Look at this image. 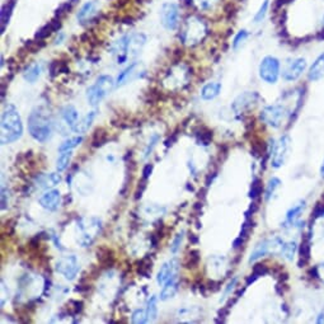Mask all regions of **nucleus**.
<instances>
[{
  "mask_svg": "<svg viewBox=\"0 0 324 324\" xmlns=\"http://www.w3.org/2000/svg\"><path fill=\"white\" fill-rule=\"evenodd\" d=\"M28 131L38 143H46L53 136V118L43 107L34 108L28 117Z\"/></svg>",
  "mask_w": 324,
  "mask_h": 324,
  "instance_id": "f257e3e1",
  "label": "nucleus"
},
{
  "mask_svg": "<svg viewBox=\"0 0 324 324\" xmlns=\"http://www.w3.org/2000/svg\"><path fill=\"white\" fill-rule=\"evenodd\" d=\"M23 135V123L14 106L8 105L2 113V144H12Z\"/></svg>",
  "mask_w": 324,
  "mask_h": 324,
  "instance_id": "f03ea898",
  "label": "nucleus"
},
{
  "mask_svg": "<svg viewBox=\"0 0 324 324\" xmlns=\"http://www.w3.org/2000/svg\"><path fill=\"white\" fill-rule=\"evenodd\" d=\"M116 86V81L108 75H101L93 85L86 89V100L90 106H97Z\"/></svg>",
  "mask_w": 324,
  "mask_h": 324,
  "instance_id": "7ed1b4c3",
  "label": "nucleus"
},
{
  "mask_svg": "<svg viewBox=\"0 0 324 324\" xmlns=\"http://www.w3.org/2000/svg\"><path fill=\"white\" fill-rule=\"evenodd\" d=\"M207 28L204 21H201L197 17H190L187 19L186 24L183 27V31L180 33V38L186 44H196L204 39L206 36Z\"/></svg>",
  "mask_w": 324,
  "mask_h": 324,
  "instance_id": "20e7f679",
  "label": "nucleus"
},
{
  "mask_svg": "<svg viewBox=\"0 0 324 324\" xmlns=\"http://www.w3.org/2000/svg\"><path fill=\"white\" fill-rule=\"evenodd\" d=\"M289 116L288 110L283 105H272L267 106L261 113V118L264 123L273 128H279L285 122L286 117Z\"/></svg>",
  "mask_w": 324,
  "mask_h": 324,
  "instance_id": "39448f33",
  "label": "nucleus"
},
{
  "mask_svg": "<svg viewBox=\"0 0 324 324\" xmlns=\"http://www.w3.org/2000/svg\"><path fill=\"white\" fill-rule=\"evenodd\" d=\"M262 80L268 84H274L280 76V61L274 56H266L261 60L258 68Z\"/></svg>",
  "mask_w": 324,
  "mask_h": 324,
  "instance_id": "423d86ee",
  "label": "nucleus"
},
{
  "mask_svg": "<svg viewBox=\"0 0 324 324\" xmlns=\"http://www.w3.org/2000/svg\"><path fill=\"white\" fill-rule=\"evenodd\" d=\"M291 147V138L289 135H284L274 144H272V167L280 168L285 164L286 159L289 157Z\"/></svg>",
  "mask_w": 324,
  "mask_h": 324,
  "instance_id": "0eeeda50",
  "label": "nucleus"
},
{
  "mask_svg": "<svg viewBox=\"0 0 324 324\" xmlns=\"http://www.w3.org/2000/svg\"><path fill=\"white\" fill-rule=\"evenodd\" d=\"M284 244L285 243H284L280 238H271L261 242V243L257 244L256 248H254L253 252L251 253L249 262L257 261V259H259L261 257L266 256V254L268 253H281L284 248Z\"/></svg>",
  "mask_w": 324,
  "mask_h": 324,
  "instance_id": "6e6552de",
  "label": "nucleus"
},
{
  "mask_svg": "<svg viewBox=\"0 0 324 324\" xmlns=\"http://www.w3.org/2000/svg\"><path fill=\"white\" fill-rule=\"evenodd\" d=\"M55 268L59 273L65 277L66 280L71 281L74 280L76 277V274H78L79 269H80V264H79L75 256H66L61 257V258L56 262Z\"/></svg>",
  "mask_w": 324,
  "mask_h": 324,
  "instance_id": "1a4fd4ad",
  "label": "nucleus"
},
{
  "mask_svg": "<svg viewBox=\"0 0 324 324\" xmlns=\"http://www.w3.org/2000/svg\"><path fill=\"white\" fill-rule=\"evenodd\" d=\"M160 19L165 29L173 31L179 24V8L174 3L163 4L160 9Z\"/></svg>",
  "mask_w": 324,
  "mask_h": 324,
  "instance_id": "9d476101",
  "label": "nucleus"
},
{
  "mask_svg": "<svg viewBox=\"0 0 324 324\" xmlns=\"http://www.w3.org/2000/svg\"><path fill=\"white\" fill-rule=\"evenodd\" d=\"M258 101V93H256V91H246V93H243V95L238 96V97L236 98L232 108H233V111L237 115H242V113L247 112V111H249L251 108H253Z\"/></svg>",
  "mask_w": 324,
  "mask_h": 324,
  "instance_id": "9b49d317",
  "label": "nucleus"
},
{
  "mask_svg": "<svg viewBox=\"0 0 324 324\" xmlns=\"http://www.w3.org/2000/svg\"><path fill=\"white\" fill-rule=\"evenodd\" d=\"M306 69V61L305 59L298 58L289 60L286 63L285 68L283 70V78L286 81H294L301 76V74L305 71Z\"/></svg>",
  "mask_w": 324,
  "mask_h": 324,
  "instance_id": "f8f14e48",
  "label": "nucleus"
},
{
  "mask_svg": "<svg viewBox=\"0 0 324 324\" xmlns=\"http://www.w3.org/2000/svg\"><path fill=\"white\" fill-rule=\"evenodd\" d=\"M178 272V261L177 259H170V261L165 262L162 266V268L159 269L157 276V281L159 285H165L169 280L177 277Z\"/></svg>",
  "mask_w": 324,
  "mask_h": 324,
  "instance_id": "ddd939ff",
  "label": "nucleus"
},
{
  "mask_svg": "<svg viewBox=\"0 0 324 324\" xmlns=\"http://www.w3.org/2000/svg\"><path fill=\"white\" fill-rule=\"evenodd\" d=\"M61 194L58 190H50V191L44 192L38 199V204L48 211H56L60 206Z\"/></svg>",
  "mask_w": 324,
  "mask_h": 324,
  "instance_id": "4468645a",
  "label": "nucleus"
},
{
  "mask_svg": "<svg viewBox=\"0 0 324 324\" xmlns=\"http://www.w3.org/2000/svg\"><path fill=\"white\" fill-rule=\"evenodd\" d=\"M98 3L96 0H90V2H86L80 9H79L78 14H76V18H78L79 23L84 24L86 22L91 21L95 18L96 14L98 13Z\"/></svg>",
  "mask_w": 324,
  "mask_h": 324,
  "instance_id": "2eb2a0df",
  "label": "nucleus"
},
{
  "mask_svg": "<svg viewBox=\"0 0 324 324\" xmlns=\"http://www.w3.org/2000/svg\"><path fill=\"white\" fill-rule=\"evenodd\" d=\"M147 43V36L143 33L131 34L128 37V55L136 56Z\"/></svg>",
  "mask_w": 324,
  "mask_h": 324,
  "instance_id": "dca6fc26",
  "label": "nucleus"
},
{
  "mask_svg": "<svg viewBox=\"0 0 324 324\" xmlns=\"http://www.w3.org/2000/svg\"><path fill=\"white\" fill-rule=\"evenodd\" d=\"M324 76V54L319 55L318 58L315 59V61L313 63V65L310 66L308 73L309 80L316 81L320 80Z\"/></svg>",
  "mask_w": 324,
  "mask_h": 324,
  "instance_id": "f3484780",
  "label": "nucleus"
},
{
  "mask_svg": "<svg viewBox=\"0 0 324 324\" xmlns=\"http://www.w3.org/2000/svg\"><path fill=\"white\" fill-rule=\"evenodd\" d=\"M61 117L65 121L66 125L73 130L76 123H78L79 113L74 106H66V107H64L63 110H61Z\"/></svg>",
  "mask_w": 324,
  "mask_h": 324,
  "instance_id": "a211bd4d",
  "label": "nucleus"
},
{
  "mask_svg": "<svg viewBox=\"0 0 324 324\" xmlns=\"http://www.w3.org/2000/svg\"><path fill=\"white\" fill-rule=\"evenodd\" d=\"M138 68H140V65L137 63H133L130 66H127L125 70L121 71L120 75L117 76V80H116V86H121L127 83V81H130L136 75Z\"/></svg>",
  "mask_w": 324,
  "mask_h": 324,
  "instance_id": "6ab92c4d",
  "label": "nucleus"
},
{
  "mask_svg": "<svg viewBox=\"0 0 324 324\" xmlns=\"http://www.w3.org/2000/svg\"><path fill=\"white\" fill-rule=\"evenodd\" d=\"M304 209H305V202L304 201L299 202L298 205L291 207V209L288 211V215H286L285 225L294 226V225L299 221V217H300V214L304 211Z\"/></svg>",
  "mask_w": 324,
  "mask_h": 324,
  "instance_id": "aec40b11",
  "label": "nucleus"
},
{
  "mask_svg": "<svg viewBox=\"0 0 324 324\" xmlns=\"http://www.w3.org/2000/svg\"><path fill=\"white\" fill-rule=\"evenodd\" d=\"M96 115H97V112H96V111H91V112H89L88 115L84 116V117L81 118L80 121H78V123H76V125H75V127L73 128L74 132H76V133H85L86 131L89 130V127H90V126H91V123H93V121H95Z\"/></svg>",
  "mask_w": 324,
  "mask_h": 324,
  "instance_id": "412c9836",
  "label": "nucleus"
},
{
  "mask_svg": "<svg viewBox=\"0 0 324 324\" xmlns=\"http://www.w3.org/2000/svg\"><path fill=\"white\" fill-rule=\"evenodd\" d=\"M220 90H221V84L220 83L214 81V83L206 84V85H205L201 90L202 100H205V101L214 100V98H216L217 96H219Z\"/></svg>",
  "mask_w": 324,
  "mask_h": 324,
  "instance_id": "4be33fe9",
  "label": "nucleus"
},
{
  "mask_svg": "<svg viewBox=\"0 0 324 324\" xmlns=\"http://www.w3.org/2000/svg\"><path fill=\"white\" fill-rule=\"evenodd\" d=\"M60 175L56 174V173H50V174H41L38 178H37V182H38L39 187L42 189H50V187L56 186L60 183Z\"/></svg>",
  "mask_w": 324,
  "mask_h": 324,
  "instance_id": "5701e85b",
  "label": "nucleus"
},
{
  "mask_svg": "<svg viewBox=\"0 0 324 324\" xmlns=\"http://www.w3.org/2000/svg\"><path fill=\"white\" fill-rule=\"evenodd\" d=\"M178 290V283H177V277L172 279V280L168 281L165 284V286L163 288L162 293H160V300H168V299L173 298L175 295Z\"/></svg>",
  "mask_w": 324,
  "mask_h": 324,
  "instance_id": "b1692460",
  "label": "nucleus"
},
{
  "mask_svg": "<svg viewBox=\"0 0 324 324\" xmlns=\"http://www.w3.org/2000/svg\"><path fill=\"white\" fill-rule=\"evenodd\" d=\"M41 73H42V64L36 63L33 64V65L29 66V68L24 71L23 76L28 83H34V81L41 76Z\"/></svg>",
  "mask_w": 324,
  "mask_h": 324,
  "instance_id": "393cba45",
  "label": "nucleus"
},
{
  "mask_svg": "<svg viewBox=\"0 0 324 324\" xmlns=\"http://www.w3.org/2000/svg\"><path fill=\"white\" fill-rule=\"evenodd\" d=\"M73 150H68V152H61L60 155L58 158V162H56V169L58 172H64L66 168L70 164L71 157H73Z\"/></svg>",
  "mask_w": 324,
  "mask_h": 324,
  "instance_id": "a878e982",
  "label": "nucleus"
},
{
  "mask_svg": "<svg viewBox=\"0 0 324 324\" xmlns=\"http://www.w3.org/2000/svg\"><path fill=\"white\" fill-rule=\"evenodd\" d=\"M81 142H83V137L81 136H76V137H70L68 138V140H65V142L61 143V145L59 147V152H68V150H73L75 149L76 147H79V145L81 144Z\"/></svg>",
  "mask_w": 324,
  "mask_h": 324,
  "instance_id": "bb28decb",
  "label": "nucleus"
},
{
  "mask_svg": "<svg viewBox=\"0 0 324 324\" xmlns=\"http://www.w3.org/2000/svg\"><path fill=\"white\" fill-rule=\"evenodd\" d=\"M147 313H148V319L149 321H154L157 319L158 315V299L157 296H152L148 301L147 306Z\"/></svg>",
  "mask_w": 324,
  "mask_h": 324,
  "instance_id": "cd10ccee",
  "label": "nucleus"
},
{
  "mask_svg": "<svg viewBox=\"0 0 324 324\" xmlns=\"http://www.w3.org/2000/svg\"><path fill=\"white\" fill-rule=\"evenodd\" d=\"M295 252H296L295 242H288V243L284 244V248H283V252H281V254H283L288 261H293L294 256H295Z\"/></svg>",
  "mask_w": 324,
  "mask_h": 324,
  "instance_id": "c85d7f7f",
  "label": "nucleus"
},
{
  "mask_svg": "<svg viewBox=\"0 0 324 324\" xmlns=\"http://www.w3.org/2000/svg\"><path fill=\"white\" fill-rule=\"evenodd\" d=\"M131 321L135 324H144V323H148L149 321V319H148V313H147V309H138V310H136L135 313L132 314V318H131Z\"/></svg>",
  "mask_w": 324,
  "mask_h": 324,
  "instance_id": "c756f323",
  "label": "nucleus"
},
{
  "mask_svg": "<svg viewBox=\"0 0 324 324\" xmlns=\"http://www.w3.org/2000/svg\"><path fill=\"white\" fill-rule=\"evenodd\" d=\"M280 184L281 180L279 179V178H272V179L269 180L266 189V200L271 199V196L274 194V191L280 187Z\"/></svg>",
  "mask_w": 324,
  "mask_h": 324,
  "instance_id": "7c9ffc66",
  "label": "nucleus"
},
{
  "mask_svg": "<svg viewBox=\"0 0 324 324\" xmlns=\"http://www.w3.org/2000/svg\"><path fill=\"white\" fill-rule=\"evenodd\" d=\"M267 11H268V0H264L263 3H262V6L259 7V9H258V12L256 13V16H254V23H259V22L263 21Z\"/></svg>",
  "mask_w": 324,
  "mask_h": 324,
  "instance_id": "2f4dec72",
  "label": "nucleus"
},
{
  "mask_svg": "<svg viewBox=\"0 0 324 324\" xmlns=\"http://www.w3.org/2000/svg\"><path fill=\"white\" fill-rule=\"evenodd\" d=\"M247 38H248V32H247L246 29H242V31H239L238 33H237L236 38H234V41H233L234 50H237V49H238L242 43H244Z\"/></svg>",
  "mask_w": 324,
  "mask_h": 324,
  "instance_id": "473e14b6",
  "label": "nucleus"
},
{
  "mask_svg": "<svg viewBox=\"0 0 324 324\" xmlns=\"http://www.w3.org/2000/svg\"><path fill=\"white\" fill-rule=\"evenodd\" d=\"M197 3V6L200 7L204 11H210V9L214 8L215 4L217 3V0H195Z\"/></svg>",
  "mask_w": 324,
  "mask_h": 324,
  "instance_id": "72a5a7b5",
  "label": "nucleus"
},
{
  "mask_svg": "<svg viewBox=\"0 0 324 324\" xmlns=\"http://www.w3.org/2000/svg\"><path fill=\"white\" fill-rule=\"evenodd\" d=\"M183 236H184V232H180L179 234H177L175 239L173 241L172 247H170V252H172V253H177L178 252V249H179V247H180V243H182Z\"/></svg>",
  "mask_w": 324,
  "mask_h": 324,
  "instance_id": "f704fd0d",
  "label": "nucleus"
},
{
  "mask_svg": "<svg viewBox=\"0 0 324 324\" xmlns=\"http://www.w3.org/2000/svg\"><path fill=\"white\" fill-rule=\"evenodd\" d=\"M158 142H159V136H158V135H153V136H152V138H150L149 145H148L147 150H145V154H144V157H145V158L149 157L150 153L153 152V149H154L155 145H157V143H158Z\"/></svg>",
  "mask_w": 324,
  "mask_h": 324,
  "instance_id": "c9c22d12",
  "label": "nucleus"
},
{
  "mask_svg": "<svg viewBox=\"0 0 324 324\" xmlns=\"http://www.w3.org/2000/svg\"><path fill=\"white\" fill-rule=\"evenodd\" d=\"M259 194H261V184H259V180L256 179L253 182V184H252V191L249 196H251L252 199H256Z\"/></svg>",
  "mask_w": 324,
  "mask_h": 324,
  "instance_id": "e433bc0d",
  "label": "nucleus"
},
{
  "mask_svg": "<svg viewBox=\"0 0 324 324\" xmlns=\"http://www.w3.org/2000/svg\"><path fill=\"white\" fill-rule=\"evenodd\" d=\"M152 172H153V165H152V164L145 165L144 170H143V174H144L145 179H148V178L150 177V174H152Z\"/></svg>",
  "mask_w": 324,
  "mask_h": 324,
  "instance_id": "4c0bfd02",
  "label": "nucleus"
},
{
  "mask_svg": "<svg viewBox=\"0 0 324 324\" xmlns=\"http://www.w3.org/2000/svg\"><path fill=\"white\" fill-rule=\"evenodd\" d=\"M316 323H319V324L324 323V308H323V310L320 311V314L318 315V319H316Z\"/></svg>",
  "mask_w": 324,
  "mask_h": 324,
  "instance_id": "58836bf2",
  "label": "nucleus"
},
{
  "mask_svg": "<svg viewBox=\"0 0 324 324\" xmlns=\"http://www.w3.org/2000/svg\"><path fill=\"white\" fill-rule=\"evenodd\" d=\"M320 174H321V177H324V162H323V164H321V168H320Z\"/></svg>",
  "mask_w": 324,
  "mask_h": 324,
  "instance_id": "ea45409f",
  "label": "nucleus"
}]
</instances>
